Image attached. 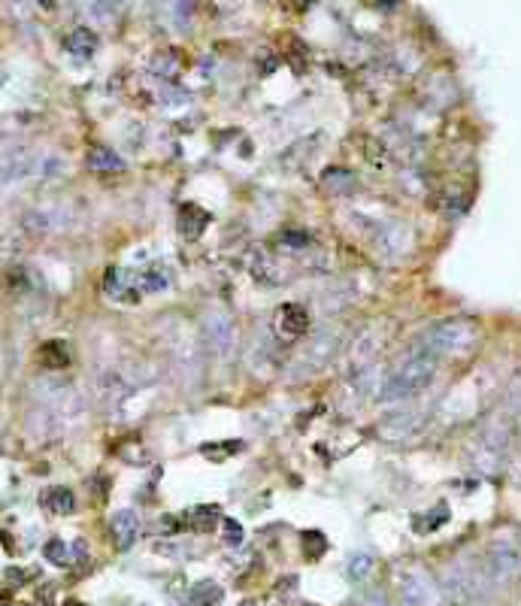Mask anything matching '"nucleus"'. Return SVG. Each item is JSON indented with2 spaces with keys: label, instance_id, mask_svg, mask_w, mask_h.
Segmentation results:
<instances>
[{
  "label": "nucleus",
  "instance_id": "nucleus-11",
  "mask_svg": "<svg viewBox=\"0 0 521 606\" xmlns=\"http://www.w3.org/2000/svg\"><path fill=\"white\" fill-rule=\"evenodd\" d=\"M110 531H113V543H116V549L128 552V549L137 543V537H140V519H137V513H131V510H119V513L113 516V522H110Z\"/></svg>",
  "mask_w": 521,
  "mask_h": 606
},
{
  "label": "nucleus",
  "instance_id": "nucleus-25",
  "mask_svg": "<svg viewBox=\"0 0 521 606\" xmlns=\"http://www.w3.org/2000/svg\"><path fill=\"white\" fill-rule=\"evenodd\" d=\"M222 528H225V543H228V546H240V543H243V525H240V522L225 519Z\"/></svg>",
  "mask_w": 521,
  "mask_h": 606
},
{
  "label": "nucleus",
  "instance_id": "nucleus-5",
  "mask_svg": "<svg viewBox=\"0 0 521 606\" xmlns=\"http://www.w3.org/2000/svg\"><path fill=\"white\" fill-rule=\"evenodd\" d=\"M34 152L22 143H7L0 146V185H16L25 176L34 173Z\"/></svg>",
  "mask_w": 521,
  "mask_h": 606
},
{
  "label": "nucleus",
  "instance_id": "nucleus-4",
  "mask_svg": "<svg viewBox=\"0 0 521 606\" xmlns=\"http://www.w3.org/2000/svg\"><path fill=\"white\" fill-rule=\"evenodd\" d=\"M482 567H485V576L491 585H503V582L515 579L521 573V543L509 540V537L494 540L485 552Z\"/></svg>",
  "mask_w": 521,
  "mask_h": 606
},
{
  "label": "nucleus",
  "instance_id": "nucleus-9",
  "mask_svg": "<svg viewBox=\"0 0 521 606\" xmlns=\"http://www.w3.org/2000/svg\"><path fill=\"white\" fill-rule=\"evenodd\" d=\"M382 340H385L382 328H367V331L352 343V349H349V370H352V373L367 370V367L373 364V358L379 355Z\"/></svg>",
  "mask_w": 521,
  "mask_h": 606
},
{
  "label": "nucleus",
  "instance_id": "nucleus-12",
  "mask_svg": "<svg viewBox=\"0 0 521 606\" xmlns=\"http://www.w3.org/2000/svg\"><path fill=\"white\" fill-rule=\"evenodd\" d=\"M210 222H213V216L206 213L203 207H197V204H185L179 210V234L188 237V240H197Z\"/></svg>",
  "mask_w": 521,
  "mask_h": 606
},
{
  "label": "nucleus",
  "instance_id": "nucleus-23",
  "mask_svg": "<svg viewBox=\"0 0 521 606\" xmlns=\"http://www.w3.org/2000/svg\"><path fill=\"white\" fill-rule=\"evenodd\" d=\"M279 246H282L285 252H306V249L312 246V240H309V234H300V231H285V234L279 237Z\"/></svg>",
  "mask_w": 521,
  "mask_h": 606
},
{
  "label": "nucleus",
  "instance_id": "nucleus-7",
  "mask_svg": "<svg viewBox=\"0 0 521 606\" xmlns=\"http://www.w3.org/2000/svg\"><path fill=\"white\" fill-rule=\"evenodd\" d=\"M103 291H107L110 300H119V303H137L143 297V288H140V273H128L122 267H113L103 279Z\"/></svg>",
  "mask_w": 521,
  "mask_h": 606
},
{
  "label": "nucleus",
  "instance_id": "nucleus-27",
  "mask_svg": "<svg viewBox=\"0 0 521 606\" xmlns=\"http://www.w3.org/2000/svg\"><path fill=\"white\" fill-rule=\"evenodd\" d=\"M64 606H85V603H79V600H67Z\"/></svg>",
  "mask_w": 521,
  "mask_h": 606
},
{
  "label": "nucleus",
  "instance_id": "nucleus-26",
  "mask_svg": "<svg viewBox=\"0 0 521 606\" xmlns=\"http://www.w3.org/2000/svg\"><path fill=\"white\" fill-rule=\"evenodd\" d=\"M303 546H306V549L312 546V558H319L328 543H325V537H322L319 531H312V534H303Z\"/></svg>",
  "mask_w": 521,
  "mask_h": 606
},
{
  "label": "nucleus",
  "instance_id": "nucleus-22",
  "mask_svg": "<svg viewBox=\"0 0 521 606\" xmlns=\"http://www.w3.org/2000/svg\"><path fill=\"white\" fill-rule=\"evenodd\" d=\"M43 555H46V561L55 564V567H67V564H70V549H67L64 540H49V543L43 546Z\"/></svg>",
  "mask_w": 521,
  "mask_h": 606
},
{
  "label": "nucleus",
  "instance_id": "nucleus-24",
  "mask_svg": "<svg viewBox=\"0 0 521 606\" xmlns=\"http://www.w3.org/2000/svg\"><path fill=\"white\" fill-rule=\"evenodd\" d=\"M210 343H216V349H228L231 346V322H225V319H216L213 325H210Z\"/></svg>",
  "mask_w": 521,
  "mask_h": 606
},
{
  "label": "nucleus",
  "instance_id": "nucleus-18",
  "mask_svg": "<svg viewBox=\"0 0 521 606\" xmlns=\"http://www.w3.org/2000/svg\"><path fill=\"white\" fill-rule=\"evenodd\" d=\"M219 516H222L219 507H194V510L182 513V522L188 528H197V531H210L219 522Z\"/></svg>",
  "mask_w": 521,
  "mask_h": 606
},
{
  "label": "nucleus",
  "instance_id": "nucleus-28",
  "mask_svg": "<svg viewBox=\"0 0 521 606\" xmlns=\"http://www.w3.org/2000/svg\"><path fill=\"white\" fill-rule=\"evenodd\" d=\"M240 606H255V603H249V600H246V603H240Z\"/></svg>",
  "mask_w": 521,
  "mask_h": 606
},
{
  "label": "nucleus",
  "instance_id": "nucleus-1",
  "mask_svg": "<svg viewBox=\"0 0 521 606\" xmlns=\"http://www.w3.org/2000/svg\"><path fill=\"white\" fill-rule=\"evenodd\" d=\"M437 364H440V358L428 355L425 349H419V346L409 349L391 370H385L379 376V385L373 391L376 400L379 403H400V400L422 394L437 379Z\"/></svg>",
  "mask_w": 521,
  "mask_h": 606
},
{
  "label": "nucleus",
  "instance_id": "nucleus-16",
  "mask_svg": "<svg viewBox=\"0 0 521 606\" xmlns=\"http://www.w3.org/2000/svg\"><path fill=\"white\" fill-rule=\"evenodd\" d=\"M355 173L352 170H346V167H328L325 173H322V185H325V191H331V194H349L352 188H355Z\"/></svg>",
  "mask_w": 521,
  "mask_h": 606
},
{
  "label": "nucleus",
  "instance_id": "nucleus-10",
  "mask_svg": "<svg viewBox=\"0 0 521 606\" xmlns=\"http://www.w3.org/2000/svg\"><path fill=\"white\" fill-rule=\"evenodd\" d=\"M276 331L282 340H297L309 331V313L300 307V303H285L276 313Z\"/></svg>",
  "mask_w": 521,
  "mask_h": 606
},
{
  "label": "nucleus",
  "instance_id": "nucleus-17",
  "mask_svg": "<svg viewBox=\"0 0 521 606\" xmlns=\"http://www.w3.org/2000/svg\"><path fill=\"white\" fill-rule=\"evenodd\" d=\"M73 55H79V58H91L94 52H97V37H94V31H88V28H76L70 37H67V43H64Z\"/></svg>",
  "mask_w": 521,
  "mask_h": 606
},
{
  "label": "nucleus",
  "instance_id": "nucleus-15",
  "mask_svg": "<svg viewBox=\"0 0 521 606\" xmlns=\"http://www.w3.org/2000/svg\"><path fill=\"white\" fill-rule=\"evenodd\" d=\"M222 597H225V591H222L216 582L203 579V582L191 585V591H188V606H219Z\"/></svg>",
  "mask_w": 521,
  "mask_h": 606
},
{
  "label": "nucleus",
  "instance_id": "nucleus-14",
  "mask_svg": "<svg viewBox=\"0 0 521 606\" xmlns=\"http://www.w3.org/2000/svg\"><path fill=\"white\" fill-rule=\"evenodd\" d=\"M88 167L94 170V173H119V170H125V161L113 152V149H103V146H94V149H88Z\"/></svg>",
  "mask_w": 521,
  "mask_h": 606
},
{
  "label": "nucleus",
  "instance_id": "nucleus-6",
  "mask_svg": "<svg viewBox=\"0 0 521 606\" xmlns=\"http://www.w3.org/2000/svg\"><path fill=\"white\" fill-rule=\"evenodd\" d=\"M409 249H412V231H409L406 225L394 222V225L379 228V234H376V252H379V258L397 261V258H403Z\"/></svg>",
  "mask_w": 521,
  "mask_h": 606
},
{
  "label": "nucleus",
  "instance_id": "nucleus-13",
  "mask_svg": "<svg viewBox=\"0 0 521 606\" xmlns=\"http://www.w3.org/2000/svg\"><path fill=\"white\" fill-rule=\"evenodd\" d=\"M40 503H43V510L49 513V516H70L73 510H76V497H73V491L70 488H49L43 497H40Z\"/></svg>",
  "mask_w": 521,
  "mask_h": 606
},
{
  "label": "nucleus",
  "instance_id": "nucleus-19",
  "mask_svg": "<svg viewBox=\"0 0 521 606\" xmlns=\"http://www.w3.org/2000/svg\"><path fill=\"white\" fill-rule=\"evenodd\" d=\"M40 364H43L46 370H64V367L70 364L67 346H64V343H46V346L40 349Z\"/></svg>",
  "mask_w": 521,
  "mask_h": 606
},
{
  "label": "nucleus",
  "instance_id": "nucleus-3",
  "mask_svg": "<svg viewBox=\"0 0 521 606\" xmlns=\"http://www.w3.org/2000/svg\"><path fill=\"white\" fill-rule=\"evenodd\" d=\"M397 591H400V600L406 606H440L443 603V588L422 567L400 570L397 573Z\"/></svg>",
  "mask_w": 521,
  "mask_h": 606
},
{
  "label": "nucleus",
  "instance_id": "nucleus-8",
  "mask_svg": "<svg viewBox=\"0 0 521 606\" xmlns=\"http://www.w3.org/2000/svg\"><path fill=\"white\" fill-rule=\"evenodd\" d=\"M422 425H425L422 413H415V410L406 413V410H403V413L388 416V419L379 425V437H385V440H391V443H403V440H412L415 434H419Z\"/></svg>",
  "mask_w": 521,
  "mask_h": 606
},
{
  "label": "nucleus",
  "instance_id": "nucleus-2",
  "mask_svg": "<svg viewBox=\"0 0 521 606\" xmlns=\"http://www.w3.org/2000/svg\"><path fill=\"white\" fill-rule=\"evenodd\" d=\"M415 346L434 358H461L479 346V325L473 319H446L431 325Z\"/></svg>",
  "mask_w": 521,
  "mask_h": 606
},
{
  "label": "nucleus",
  "instance_id": "nucleus-21",
  "mask_svg": "<svg viewBox=\"0 0 521 606\" xmlns=\"http://www.w3.org/2000/svg\"><path fill=\"white\" fill-rule=\"evenodd\" d=\"M167 285H170V273L161 270V267H152V270L140 273V288H143V294H158V291H164Z\"/></svg>",
  "mask_w": 521,
  "mask_h": 606
},
{
  "label": "nucleus",
  "instance_id": "nucleus-20",
  "mask_svg": "<svg viewBox=\"0 0 521 606\" xmlns=\"http://www.w3.org/2000/svg\"><path fill=\"white\" fill-rule=\"evenodd\" d=\"M373 567H376L373 555H367V552H358V555H352V558H349L346 576H349L352 582H364V579H367V576L373 573Z\"/></svg>",
  "mask_w": 521,
  "mask_h": 606
}]
</instances>
